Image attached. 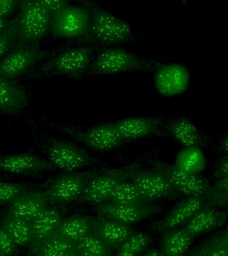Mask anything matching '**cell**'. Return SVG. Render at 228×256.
<instances>
[{
  "instance_id": "13",
  "label": "cell",
  "mask_w": 228,
  "mask_h": 256,
  "mask_svg": "<svg viewBox=\"0 0 228 256\" xmlns=\"http://www.w3.org/2000/svg\"><path fill=\"white\" fill-rule=\"evenodd\" d=\"M99 215L131 225L162 212V208L150 204H122L105 202L96 206Z\"/></svg>"
},
{
  "instance_id": "8",
  "label": "cell",
  "mask_w": 228,
  "mask_h": 256,
  "mask_svg": "<svg viewBox=\"0 0 228 256\" xmlns=\"http://www.w3.org/2000/svg\"><path fill=\"white\" fill-rule=\"evenodd\" d=\"M152 166L168 178L181 196L204 198L209 191L211 184L203 176L184 171L175 165L158 160L152 162Z\"/></svg>"
},
{
  "instance_id": "17",
  "label": "cell",
  "mask_w": 228,
  "mask_h": 256,
  "mask_svg": "<svg viewBox=\"0 0 228 256\" xmlns=\"http://www.w3.org/2000/svg\"><path fill=\"white\" fill-rule=\"evenodd\" d=\"M56 170L49 160L32 154L1 156L0 171L13 174H31Z\"/></svg>"
},
{
  "instance_id": "5",
  "label": "cell",
  "mask_w": 228,
  "mask_h": 256,
  "mask_svg": "<svg viewBox=\"0 0 228 256\" xmlns=\"http://www.w3.org/2000/svg\"><path fill=\"white\" fill-rule=\"evenodd\" d=\"M89 36L104 45L122 44L133 36L131 26L113 14L98 8H92Z\"/></svg>"
},
{
  "instance_id": "35",
  "label": "cell",
  "mask_w": 228,
  "mask_h": 256,
  "mask_svg": "<svg viewBox=\"0 0 228 256\" xmlns=\"http://www.w3.org/2000/svg\"><path fill=\"white\" fill-rule=\"evenodd\" d=\"M18 248L11 236L0 225V253L3 256L16 255Z\"/></svg>"
},
{
  "instance_id": "33",
  "label": "cell",
  "mask_w": 228,
  "mask_h": 256,
  "mask_svg": "<svg viewBox=\"0 0 228 256\" xmlns=\"http://www.w3.org/2000/svg\"><path fill=\"white\" fill-rule=\"evenodd\" d=\"M30 189L28 184L0 181V206L10 204L20 194Z\"/></svg>"
},
{
  "instance_id": "37",
  "label": "cell",
  "mask_w": 228,
  "mask_h": 256,
  "mask_svg": "<svg viewBox=\"0 0 228 256\" xmlns=\"http://www.w3.org/2000/svg\"><path fill=\"white\" fill-rule=\"evenodd\" d=\"M19 0H0V18H7L15 11Z\"/></svg>"
},
{
  "instance_id": "39",
  "label": "cell",
  "mask_w": 228,
  "mask_h": 256,
  "mask_svg": "<svg viewBox=\"0 0 228 256\" xmlns=\"http://www.w3.org/2000/svg\"><path fill=\"white\" fill-rule=\"evenodd\" d=\"M212 238L216 241L228 246V228L224 232H222V233L217 234V235L214 236Z\"/></svg>"
},
{
  "instance_id": "11",
  "label": "cell",
  "mask_w": 228,
  "mask_h": 256,
  "mask_svg": "<svg viewBox=\"0 0 228 256\" xmlns=\"http://www.w3.org/2000/svg\"><path fill=\"white\" fill-rule=\"evenodd\" d=\"M48 160L56 169L74 172L95 163L97 160L89 153L68 142L53 140L47 149Z\"/></svg>"
},
{
  "instance_id": "45",
  "label": "cell",
  "mask_w": 228,
  "mask_h": 256,
  "mask_svg": "<svg viewBox=\"0 0 228 256\" xmlns=\"http://www.w3.org/2000/svg\"><path fill=\"white\" fill-rule=\"evenodd\" d=\"M0 158H1V156H0Z\"/></svg>"
},
{
  "instance_id": "30",
  "label": "cell",
  "mask_w": 228,
  "mask_h": 256,
  "mask_svg": "<svg viewBox=\"0 0 228 256\" xmlns=\"http://www.w3.org/2000/svg\"><path fill=\"white\" fill-rule=\"evenodd\" d=\"M152 242L149 234L144 232L135 233L130 236L120 247L117 248L116 255L134 256L142 255L148 250Z\"/></svg>"
},
{
  "instance_id": "19",
  "label": "cell",
  "mask_w": 228,
  "mask_h": 256,
  "mask_svg": "<svg viewBox=\"0 0 228 256\" xmlns=\"http://www.w3.org/2000/svg\"><path fill=\"white\" fill-rule=\"evenodd\" d=\"M204 204L203 198L188 197L178 203L163 220L153 224L152 230L156 232H164L177 228L189 221Z\"/></svg>"
},
{
  "instance_id": "14",
  "label": "cell",
  "mask_w": 228,
  "mask_h": 256,
  "mask_svg": "<svg viewBox=\"0 0 228 256\" xmlns=\"http://www.w3.org/2000/svg\"><path fill=\"white\" fill-rule=\"evenodd\" d=\"M189 75L183 66L174 64H160L155 70L154 85L164 96L178 95L187 88Z\"/></svg>"
},
{
  "instance_id": "9",
  "label": "cell",
  "mask_w": 228,
  "mask_h": 256,
  "mask_svg": "<svg viewBox=\"0 0 228 256\" xmlns=\"http://www.w3.org/2000/svg\"><path fill=\"white\" fill-rule=\"evenodd\" d=\"M60 128L68 136L98 152L111 151L124 142L116 131L114 123L102 124L84 130L68 126Z\"/></svg>"
},
{
  "instance_id": "25",
  "label": "cell",
  "mask_w": 228,
  "mask_h": 256,
  "mask_svg": "<svg viewBox=\"0 0 228 256\" xmlns=\"http://www.w3.org/2000/svg\"><path fill=\"white\" fill-rule=\"evenodd\" d=\"M29 254L38 256H78L76 243L55 234L29 247Z\"/></svg>"
},
{
  "instance_id": "42",
  "label": "cell",
  "mask_w": 228,
  "mask_h": 256,
  "mask_svg": "<svg viewBox=\"0 0 228 256\" xmlns=\"http://www.w3.org/2000/svg\"><path fill=\"white\" fill-rule=\"evenodd\" d=\"M220 150L224 153H228V134L220 144Z\"/></svg>"
},
{
  "instance_id": "44",
  "label": "cell",
  "mask_w": 228,
  "mask_h": 256,
  "mask_svg": "<svg viewBox=\"0 0 228 256\" xmlns=\"http://www.w3.org/2000/svg\"><path fill=\"white\" fill-rule=\"evenodd\" d=\"M227 207H228V206H227Z\"/></svg>"
},
{
  "instance_id": "1",
  "label": "cell",
  "mask_w": 228,
  "mask_h": 256,
  "mask_svg": "<svg viewBox=\"0 0 228 256\" xmlns=\"http://www.w3.org/2000/svg\"><path fill=\"white\" fill-rule=\"evenodd\" d=\"M18 40L15 48L38 46L50 31L52 14L40 0H19Z\"/></svg>"
},
{
  "instance_id": "7",
  "label": "cell",
  "mask_w": 228,
  "mask_h": 256,
  "mask_svg": "<svg viewBox=\"0 0 228 256\" xmlns=\"http://www.w3.org/2000/svg\"><path fill=\"white\" fill-rule=\"evenodd\" d=\"M90 23L87 10L68 5L52 15L50 31L54 37L76 39L89 35Z\"/></svg>"
},
{
  "instance_id": "16",
  "label": "cell",
  "mask_w": 228,
  "mask_h": 256,
  "mask_svg": "<svg viewBox=\"0 0 228 256\" xmlns=\"http://www.w3.org/2000/svg\"><path fill=\"white\" fill-rule=\"evenodd\" d=\"M92 231L112 250L117 249L136 232L127 224L101 215L93 217Z\"/></svg>"
},
{
  "instance_id": "3",
  "label": "cell",
  "mask_w": 228,
  "mask_h": 256,
  "mask_svg": "<svg viewBox=\"0 0 228 256\" xmlns=\"http://www.w3.org/2000/svg\"><path fill=\"white\" fill-rule=\"evenodd\" d=\"M160 64L122 48H109L94 58L87 74L104 75L127 72L155 71Z\"/></svg>"
},
{
  "instance_id": "28",
  "label": "cell",
  "mask_w": 228,
  "mask_h": 256,
  "mask_svg": "<svg viewBox=\"0 0 228 256\" xmlns=\"http://www.w3.org/2000/svg\"><path fill=\"white\" fill-rule=\"evenodd\" d=\"M106 202L138 205L151 204L149 200L142 195L138 186L130 179L120 184Z\"/></svg>"
},
{
  "instance_id": "20",
  "label": "cell",
  "mask_w": 228,
  "mask_h": 256,
  "mask_svg": "<svg viewBox=\"0 0 228 256\" xmlns=\"http://www.w3.org/2000/svg\"><path fill=\"white\" fill-rule=\"evenodd\" d=\"M227 220V214L217 208L204 204L189 221L185 228L195 237L222 227Z\"/></svg>"
},
{
  "instance_id": "41",
  "label": "cell",
  "mask_w": 228,
  "mask_h": 256,
  "mask_svg": "<svg viewBox=\"0 0 228 256\" xmlns=\"http://www.w3.org/2000/svg\"><path fill=\"white\" fill-rule=\"evenodd\" d=\"M12 20H8L7 18H0V32L4 31L6 28L9 27L10 24H12Z\"/></svg>"
},
{
  "instance_id": "38",
  "label": "cell",
  "mask_w": 228,
  "mask_h": 256,
  "mask_svg": "<svg viewBox=\"0 0 228 256\" xmlns=\"http://www.w3.org/2000/svg\"><path fill=\"white\" fill-rule=\"evenodd\" d=\"M226 176H228V156L222 160L215 171V176L217 178Z\"/></svg>"
},
{
  "instance_id": "34",
  "label": "cell",
  "mask_w": 228,
  "mask_h": 256,
  "mask_svg": "<svg viewBox=\"0 0 228 256\" xmlns=\"http://www.w3.org/2000/svg\"><path fill=\"white\" fill-rule=\"evenodd\" d=\"M18 40V18L12 20L9 27L0 32V58L15 48Z\"/></svg>"
},
{
  "instance_id": "22",
  "label": "cell",
  "mask_w": 228,
  "mask_h": 256,
  "mask_svg": "<svg viewBox=\"0 0 228 256\" xmlns=\"http://www.w3.org/2000/svg\"><path fill=\"white\" fill-rule=\"evenodd\" d=\"M28 101V95L23 88L0 76V112L17 113L26 107Z\"/></svg>"
},
{
  "instance_id": "12",
  "label": "cell",
  "mask_w": 228,
  "mask_h": 256,
  "mask_svg": "<svg viewBox=\"0 0 228 256\" xmlns=\"http://www.w3.org/2000/svg\"><path fill=\"white\" fill-rule=\"evenodd\" d=\"M130 180L139 188L142 195L150 202L155 200H174L181 196L163 173L153 170H142L134 172Z\"/></svg>"
},
{
  "instance_id": "29",
  "label": "cell",
  "mask_w": 228,
  "mask_h": 256,
  "mask_svg": "<svg viewBox=\"0 0 228 256\" xmlns=\"http://www.w3.org/2000/svg\"><path fill=\"white\" fill-rule=\"evenodd\" d=\"M76 247L78 256H109L113 250L92 231L78 240Z\"/></svg>"
},
{
  "instance_id": "27",
  "label": "cell",
  "mask_w": 228,
  "mask_h": 256,
  "mask_svg": "<svg viewBox=\"0 0 228 256\" xmlns=\"http://www.w3.org/2000/svg\"><path fill=\"white\" fill-rule=\"evenodd\" d=\"M0 225L11 236L18 247H28L32 241L31 222L6 214L2 218Z\"/></svg>"
},
{
  "instance_id": "6",
  "label": "cell",
  "mask_w": 228,
  "mask_h": 256,
  "mask_svg": "<svg viewBox=\"0 0 228 256\" xmlns=\"http://www.w3.org/2000/svg\"><path fill=\"white\" fill-rule=\"evenodd\" d=\"M98 171L62 174L46 184L43 191L49 203L66 204L79 201L88 182Z\"/></svg>"
},
{
  "instance_id": "24",
  "label": "cell",
  "mask_w": 228,
  "mask_h": 256,
  "mask_svg": "<svg viewBox=\"0 0 228 256\" xmlns=\"http://www.w3.org/2000/svg\"><path fill=\"white\" fill-rule=\"evenodd\" d=\"M195 238L185 228L168 230L162 237L161 250L164 256L185 255Z\"/></svg>"
},
{
  "instance_id": "15",
  "label": "cell",
  "mask_w": 228,
  "mask_h": 256,
  "mask_svg": "<svg viewBox=\"0 0 228 256\" xmlns=\"http://www.w3.org/2000/svg\"><path fill=\"white\" fill-rule=\"evenodd\" d=\"M49 203L43 190H28L9 204L7 214L32 222Z\"/></svg>"
},
{
  "instance_id": "23",
  "label": "cell",
  "mask_w": 228,
  "mask_h": 256,
  "mask_svg": "<svg viewBox=\"0 0 228 256\" xmlns=\"http://www.w3.org/2000/svg\"><path fill=\"white\" fill-rule=\"evenodd\" d=\"M168 129L174 139L184 147L202 148L207 144L201 132L188 118H180L174 120L170 122Z\"/></svg>"
},
{
  "instance_id": "31",
  "label": "cell",
  "mask_w": 228,
  "mask_h": 256,
  "mask_svg": "<svg viewBox=\"0 0 228 256\" xmlns=\"http://www.w3.org/2000/svg\"><path fill=\"white\" fill-rule=\"evenodd\" d=\"M210 185L209 191L204 197L206 205L220 208L228 206V176L218 178Z\"/></svg>"
},
{
  "instance_id": "32",
  "label": "cell",
  "mask_w": 228,
  "mask_h": 256,
  "mask_svg": "<svg viewBox=\"0 0 228 256\" xmlns=\"http://www.w3.org/2000/svg\"><path fill=\"white\" fill-rule=\"evenodd\" d=\"M192 256H228V246L216 241L213 238L190 252Z\"/></svg>"
},
{
  "instance_id": "26",
  "label": "cell",
  "mask_w": 228,
  "mask_h": 256,
  "mask_svg": "<svg viewBox=\"0 0 228 256\" xmlns=\"http://www.w3.org/2000/svg\"><path fill=\"white\" fill-rule=\"evenodd\" d=\"M92 219L90 216L75 215L62 219L56 234L76 243L92 231Z\"/></svg>"
},
{
  "instance_id": "10",
  "label": "cell",
  "mask_w": 228,
  "mask_h": 256,
  "mask_svg": "<svg viewBox=\"0 0 228 256\" xmlns=\"http://www.w3.org/2000/svg\"><path fill=\"white\" fill-rule=\"evenodd\" d=\"M54 54V52L41 49L38 46L16 48L0 62V76L8 80L14 79Z\"/></svg>"
},
{
  "instance_id": "36",
  "label": "cell",
  "mask_w": 228,
  "mask_h": 256,
  "mask_svg": "<svg viewBox=\"0 0 228 256\" xmlns=\"http://www.w3.org/2000/svg\"><path fill=\"white\" fill-rule=\"evenodd\" d=\"M42 3L54 15L66 6L69 5L72 0H40Z\"/></svg>"
},
{
  "instance_id": "2",
  "label": "cell",
  "mask_w": 228,
  "mask_h": 256,
  "mask_svg": "<svg viewBox=\"0 0 228 256\" xmlns=\"http://www.w3.org/2000/svg\"><path fill=\"white\" fill-rule=\"evenodd\" d=\"M93 60L94 50L91 48L81 46L70 48L59 54H54L46 60L32 74V78H44L54 75L82 77L87 74Z\"/></svg>"
},
{
  "instance_id": "40",
  "label": "cell",
  "mask_w": 228,
  "mask_h": 256,
  "mask_svg": "<svg viewBox=\"0 0 228 256\" xmlns=\"http://www.w3.org/2000/svg\"><path fill=\"white\" fill-rule=\"evenodd\" d=\"M142 255L148 256H164V254L161 250H158L155 249V248H153V249L146 250Z\"/></svg>"
},
{
  "instance_id": "43",
  "label": "cell",
  "mask_w": 228,
  "mask_h": 256,
  "mask_svg": "<svg viewBox=\"0 0 228 256\" xmlns=\"http://www.w3.org/2000/svg\"><path fill=\"white\" fill-rule=\"evenodd\" d=\"M0 256H3L1 253H0Z\"/></svg>"
},
{
  "instance_id": "18",
  "label": "cell",
  "mask_w": 228,
  "mask_h": 256,
  "mask_svg": "<svg viewBox=\"0 0 228 256\" xmlns=\"http://www.w3.org/2000/svg\"><path fill=\"white\" fill-rule=\"evenodd\" d=\"M159 118H128L114 122L116 131L124 141L142 139L159 133L162 126Z\"/></svg>"
},
{
  "instance_id": "21",
  "label": "cell",
  "mask_w": 228,
  "mask_h": 256,
  "mask_svg": "<svg viewBox=\"0 0 228 256\" xmlns=\"http://www.w3.org/2000/svg\"><path fill=\"white\" fill-rule=\"evenodd\" d=\"M62 218V212L56 207H47L31 222V245H37L55 235Z\"/></svg>"
},
{
  "instance_id": "4",
  "label": "cell",
  "mask_w": 228,
  "mask_h": 256,
  "mask_svg": "<svg viewBox=\"0 0 228 256\" xmlns=\"http://www.w3.org/2000/svg\"><path fill=\"white\" fill-rule=\"evenodd\" d=\"M140 168V164L134 162L117 169L98 172L88 182L79 201L96 206L105 203L116 187L129 180L134 172Z\"/></svg>"
}]
</instances>
